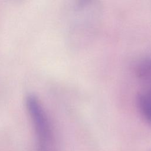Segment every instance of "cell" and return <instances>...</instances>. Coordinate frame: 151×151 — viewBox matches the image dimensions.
Segmentation results:
<instances>
[{
	"label": "cell",
	"instance_id": "cell-3",
	"mask_svg": "<svg viewBox=\"0 0 151 151\" xmlns=\"http://www.w3.org/2000/svg\"><path fill=\"white\" fill-rule=\"evenodd\" d=\"M136 74L140 80L151 87V58H145L139 62Z\"/></svg>",
	"mask_w": 151,
	"mask_h": 151
},
{
	"label": "cell",
	"instance_id": "cell-2",
	"mask_svg": "<svg viewBox=\"0 0 151 151\" xmlns=\"http://www.w3.org/2000/svg\"><path fill=\"white\" fill-rule=\"evenodd\" d=\"M137 101L140 112L151 124V87L139 93Z\"/></svg>",
	"mask_w": 151,
	"mask_h": 151
},
{
	"label": "cell",
	"instance_id": "cell-1",
	"mask_svg": "<svg viewBox=\"0 0 151 151\" xmlns=\"http://www.w3.org/2000/svg\"><path fill=\"white\" fill-rule=\"evenodd\" d=\"M26 107L35 135L37 151H54L51 124L40 100L29 94L26 98Z\"/></svg>",
	"mask_w": 151,
	"mask_h": 151
}]
</instances>
